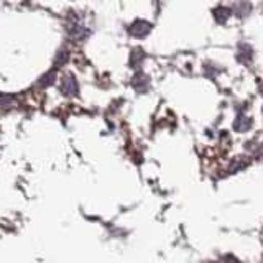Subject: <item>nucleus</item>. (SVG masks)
Returning <instances> with one entry per match:
<instances>
[{"label": "nucleus", "instance_id": "obj_1", "mask_svg": "<svg viewBox=\"0 0 263 263\" xmlns=\"http://www.w3.org/2000/svg\"><path fill=\"white\" fill-rule=\"evenodd\" d=\"M152 30V25L145 22V20H137L130 25V28H128V33L132 36H137V38H142L145 35H148Z\"/></svg>", "mask_w": 263, "mask_h": 263}, {"label": "nucleus", "instance_id": "obj_2", "mask_svg": "<svg viewBox=\"0 0 263 263\" xmlns=\"http://www.w3.org/2000/svg\"><path fill=\"white\" fill-rule=\"evenodd\" d=\"M132 87H134L137 92H146L148 87H150V79H148V76H145L143 72H138L137 76H134V79H132Z\"/></svg>", "mask_w": 263, "mask_h": 263}, {"label": "nucleus", "instance_id": "obj_3", "mask_svg": "<svg viewBox=\"0 0 263 263\" xmlns=\"http://www.w3.org/2000/svg\"><path fill=\"white\" fill-rule=\"evenodd\" d=\"M61 89H63L64 96H69V97L76 96L78 94V82H76V79H74L72 76H64Z\"/></svg>", "mask_w": 263, "mask_h": 263}, {"label": "nucleus", "instance_id": "obj_4", "mask_svg": "<svg viewBox=\"0 0 263 263\" xmlns=\"http://www.w3.org/2000/svg\"><path fill=\"white\" fill-rule=\"evenodd\" d=\"M252 127V119H249V117H238L237 120H235V123H234V128L237 130V132H247Z\"/></svg>", "mask_w": 263, "mask_h": 263}, {"label": "nucleus", "instance_id": "obj_5", "mask_svg": "<svg viewBox=\"0 0 263 263\" xmlns=\"http://www.w3.org/2000/svg\"><path fill=\"white\" fill-rule=\"evenodd\" d=\"M214 16H216V20L219 23H222V22H226L230 16V10H229V8H226V7H219V8L214 10Z\"/></svg>", "mask_w": 263, "mask_h": 263}, {"label": "nucleus", "instance_id": "obj_6", "mask_svg": "<svg viewBox=\"0 0 263 263\" xmlns=\"http://www.w3.org/2000/svg\"><path fill=\"white\" fill-rule=\"evenodd\" d=\"M145 58V53L142 51V49H135L134 53H132V58H130V63H132V66L134 68H137V66L142 63V60Z\"/></svg>", "mask_w": 263, "mask_h": 263}, {"label": "nucleus", "instance_id": "obj_7", "mask_svg": "<svg viewBox=\"0 0 263 263\" xmlns=\"http://www.w3.org/2000/svg\"><path fill=\"white\" fill-rule=\"evenodd\" d=\"M54 76H56L54 71H49V72H46L45 76L38 81V86H41V87H46V86H49V84H53Z\"/></svg>", "mask_w": 263, "mask_h": 263}, {"label": "nucleus", "instance_id": "obj_8", "mask_svg": "<svg viewBox=\"0 0 263 263\" xmlns=\"http://www.w3.org/2000/svg\"><path fill=\"white\" fill-rule=\"evenodd\" d=\"M240 60H250L252 58V48L249 45H240V53H238Z\"/></svg>", "mask_w": 263, "mask_h": 263}, {"label": "nucleus", "instance_id": "obj_9", "mask_svg": "<svg viewBox=\"0 0 263 263\" xmlns=\"http://www.w3.org/2000/svg\"><path fill=\"white\" fill-rule=\"evenodd\" d=\"M250 8H252V7H250L249 4H237V5H235V12H238V15H242V16H243V15H247V13L250 12Z\"/></svg>", "mask_w": 263, "mask_h": 263}, {"label": "nucleus", "instance_id": "obj_10", "mask_svg": "<svg viewBox=\"0 0 263 263\" xmlns=\"http://www.w3.org/2000/svg\"><path fill=\"white\" fill-rule=\"evenodd\" d=\"M66 61H68V51H60V54H58V56H56V60H54L56 66L60 68V66L64 64Z\"/></svg>", "mask_w": 263, "mask_h": 263}, {"label": "nucleus", "instance_id": "obj_11", "mask_svg": "<svg viewBox=\"0 0 263 263\" xmlns=\"http://www.w3.org/2000/svg\"><path fill=\"white\" fill-rule=\"evenodd\" d=\"M230 263H238L237 260H230Z\"/></svg>", "mask_w": 263, "mask_h": 263}]
</instances>
